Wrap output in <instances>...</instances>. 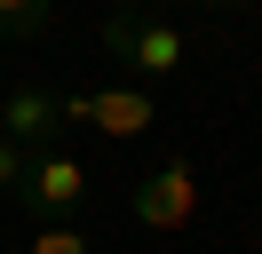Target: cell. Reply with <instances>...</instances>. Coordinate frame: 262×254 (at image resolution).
<instances>
[{
	"instance_id": "5",
	"label": "cell",
	"mask_w": 262,
	"mask_h": 254,
	"mask_svg": "<svg viewBox=\"0 0 262 254\" xmlns=\"http://www.w3.org/2000/svg\"><path fill=\"white\" fill-rule=\"evenodd\" d=\"M151 119H159V103H151V95L135 88V79H127V88H96V127H103L112 143H135V135H151Z\"/></svg>"
},
{
	"instance_id": "1",
	"label": "cell",
	"mask_w": 262,
	"mask_h": 254,
	"mask_svg": "<svg viewBox=\"0 0 262 254\" xmlns=\"http://www.w3.org/2000/svg\"><path fill=\"white\" fill-rule=\"evenodd\" d=\"M103 56H119L135 79H175L183 64H191V40H183V24H167L159 8H119L96 24Z\"/></svg>"
},
{
	"instance_id": "4",
	"label": "cell",
	"mask_w": 262,
	"mask_h": 254,
	"mask_svg": "<svg viewBox=\"0 0 262 254\" xmlns=\"http://www.w3.org/2000/svg\"><path fill=\"white\" fill-rule=\"evenodd\" d=\"M56 88H40V79H16V88L0 95V135L8 143H24V151H48V135H56Z\"/></svg>"
},
{
	"instance_id": "2",
	"label": "cell",
	"mask_w": 262,
	"mask_h": 254,
	"mask_svg": "<svg viewBox=\"0 0 262 254\" xmlns=\"http://www.w3.org/2000/svg\"><path fill=\"white\" fill-rule=\"evenodd\" d=\"M127 215L143 222V230H183V222L199 215V175H191V159H167V167H151L143 183H127Z\"/></svg>"
},
{
	"instance_id": "9",
	"label": "cell",
	"mask_w": 262,
	"mask_h": 254,
	"mask_svg": "<svg viewBox=\"0 0 262 254\" xmlns=\"http://www.w3.org/2000/svg\"><path fill=\"white\" fill-rule=\"evenodd\" d=\"M56 119H64V127H96V88H72V95H56Z\"/></svg>"
},
{
	"instance_id": "7",
	"label": "cell",
	"mask_w": 262,
	"mask_h": 254,
	"mask_svg": "<svg viewBox=\"0 0 262 254\" xmlns=\"http://www.w3.org/2000/svg\"><path fill=\"white\" fill-rule=\"evenodd\" d=\"M32 254H96V246H88V230H72V222H40Z\"/></svg>"
},
{
	"instance_id": "3",
	"label": "cell",
	"mask_w": 262,
	"mask_h": 254,
	"mask_svg": "<svg viewBox=\"0 0 262 254\" xmlns=\"http://www.w3.org/2000/svg\"><path fill=\"white\" fill-rule=\"evenodd\" d=\"M88 199V167L72 151H32V175H24V206H32L40 222H56V215H72V206Z\"/></svg>"
},
{
	"instance_id": "6",
	"label": "cell",
	"mask_w": 262,
	"mask_h": 254,
	"mask_svg": "<svg viewBox=\"0 0 262 254\" xmlns=\"http://www.w3.org/2000/svg\"><path fill=\"white\" fill-rule=\"evenodd\" d=\"M48 32H56L48 0H0V40H48Z\"/></svg>"
},
{
	"instance_id": "8",
	"label": "cell",
	"mask_w": 262,
	"mask_h": 254,
	"mask_svg": "<svg viewBox=\"0 0 262 254\" xmlns=\"http://www.w3.org/2000/svg\"><path fill=\"white\" fill-rule=\"evenodd\" d=\"M24 175H32V151L0 135V199H24Z\"/></svg>"
}]
</instances>
